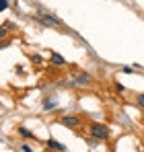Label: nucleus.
<instances>
[{"label":"nucleus","instance_id":"dca6fc26","mask_svg":"<svg viewBox=\"0 0 144 152\" xmlns=\"http://www.w3.org/2000/svg\"><path fill=\"white\" fill-rule=\"evenodd\" d=\"M8 6H10V2H8V0H0V12H2V10H6Z\"/></svg>","mask_w":144,"mask_h":152},{"label":"nucleus","instance_id":"f03ea898","mask_svg":"<svg viewBox=\"0 0 144 152\" xmlns=\"http://www.w3.org/2000/svg\"><path fill=\"white\" fill-rule=\"evenodd\" d=\"M58 124L64 126V127H70V129H78V127L82 126V117L80 115H74V113H70V115H60Z\"/></svg>","mask_w":144,"mask_h":152},{"label":"nucleus","instance_id":"f8f14e48","mask_svg":"<svg viewBox=\"0 0 144 152\" xmlns=\"http://www.w3.org/2000/svg\"><path fill=\"white\" fill-rule=\"evenodd\" d=\"M113 88H115V93H126V86H123V84H121V82H113Z\"/></svg>","mask_w":144,"mask_h":152},{"label":"nucleus","instance_id":"6e6552de","mask_svg":"<svg viewBox=\"0 0 144 152\" xmlns=\"http://www.w3.org/2000/svg\"><path fill=\"white\" fill-rule=\"evenodd\" d=\"M56 107H58V101L51 99V97H46V99L41 101V109H43V111H54Z\"/></svg>","mask_w":144,"mask_h":152},{"label":"nucleus","instance_id":"423d86ee","mask_svg":"<svg viewBox=\"0 0 144 152\" xmlns=\"http://www.w3.org/2000/svg\"><path fill=\"white\" fill-rule=\"evenodd\" d=\"M49 62H51V66H58V68L66 66V60H64L58 51H51V53H49Z\"/></svg>","mask_w":144,"mask_h":152},{"label":"nucleus","instance_id":"4468645a","mask_svg":"<svg viewBox=\"0 0 144 152\" xmlns=\"http://www.w3.org/2000/svg\"><path fill=\"white\" fill-rule=\"evenodd\" d=\"M10 43H12V41H10L8 37H6V39H2V41H0V51H2V50H6V48H8Z\"/></svg>","mask_w":144,"mask_h":152},{"label":"nucleus","instance_id":"20e7f679","mask_svg":"<svg viewBox=\"0 0 144 152\" xmlns=\"http://www.w3.org/2000/svg\"><path fill=\"white\" fill-rule=\"evenodd\" d=\"M72 80H74V84H76V86H91V84H93V76L89 74V72H84V70L74 72Z\"/></svg>","mask_w":144,"mask_h":152},{"label":"nucleus","instance_id":"9d476101","mask_svg":"<svg viewBox=\"0 0 144 152\" xmlns=\"http://www.w3.org/2000/svg\"><path fill=\"white\" fill-rule=\"evenodd\" d=\"M17 150H19V152H35L31 146H29V144H27V142H21V144L17 146Z\"/></svg>","mask_w":144,"mask_h":152},{"label":"nucleus","instance_id":"9b49d317","mask_svg":"<svg viewBox=\"0 0 144 152\" xmlns=\"http://www.w3.org/2000/svg\"><path fill=\"white\" fill-rule=\"evenodd\" d=\"M136 105H138V107H140V109L144 111V93H140V95H136Z\"/></svg>","mask_w":144,"mask_h":152},{"label":"nucleus","instance_id":"0eeeda50","mask_svg":"<svg viewBox=\"0 0 144 152\" xmlns=\"http://www.w3.org/2000/svg\"><path fill=\"white\" fill-rule=\"evenodd\" d=\"M46 144H48L49 150H54V152H66V146H64V144H60V142H58V140H54V138H49Z\"/></svg>","mask_w":144,"mask_h":152},{"label":"nucleus","instance_id":"1a4fd4ad","mask_svg":"<svg viewBox=\"0 0 144 152\" xmlns=\"http://www.w3.org/2000/svg\"><path fill=\"white\" fill-rule=\"evenodd\" d=\"M29 60H31V64H35V66H41V64H43V58H41L39 53H31Z\"/></svg>","mask_w":144,"mask_h":152},{"label":"nucleus","instance_id":"f3484780","mask_svg":"<svg viewBox=\"0 0 144 152\" xmlns=\"http://www.w3.org/2000/svg\"><path fill=\"white\" fill-rule=\"evenodd\" d=\"M142 117H144V111H142Z\"/></svg>","mask_w":144,"mask_h":152},{"label":"nucleus","instance_id":"f257e3e1","mask_svg":"<svg viewBox=\"0 0 144 152\" xmlns=\"http://www.w3.org/2000/svg\"><path fill=\"white\" fill-rule=\"evenodd\" d=\"M89 136L95 138L99 142H107L111 138V129L105 126V124H99V121H91L89 124Z\"/></svg>","mask_w":144,"mask_h":152},{"label":"nucleus","instance_id":"2eb2a0df","mask_svg":"<svg viewBox=\"0 0 144 152\" xmlns=\"http://www.w3.org/2000/svg\"><path fill=\"white\" fill-rule=\"evenodd\" d=\"M134 70H136V68H132V66H123V68H121L123 74H134Z\"/></svg>","mask_w":144,"mask_h":152},{"label":"nucleus","instance_id":"39448f33","mask_svg":"<svg viewBox=\"0 0 144 152\" xmlns=\"http://www.w3.org/2000/svg\"><path fill=\"white\" fill-rule=\"evenodd\" d=\"M17 134H19L21 138H25V140H35V142H37V136H35L29 127H25V126H19V127H17Z\"/></svg>","mask_w":144,"mask_h":152},{"label":"nucleus","instance_id":"7ed1b4c3","mask_svg":"<svg viewBox=\"0 0 144 152\" xmlns=\"http://www.w3.org/2000/svg\"><path fill=\"white\" fill-rule=\"evenodd\" d=\"M35 19H37L43 27H62L64 25V23H62L56 15H51V12H41V15H37Z\"/></svg>","mask_w":144,"mask_h":152},{"label":"nucleus","instance_id":"ddd939ff","mask_svg":"<svg viewBox=\"0 0 144 152\" xmlns=\"http://www.w3.org/2000/svg\"><path fill=\"white\" fill-rule=\"evenodd\" d=\"M6 37H8V29H6L4 25H0V41L6 39Z\"/></svg>","mask_w":144,"mask_h":152}]
</instances>
